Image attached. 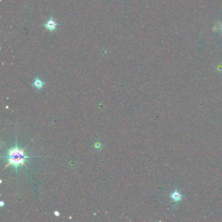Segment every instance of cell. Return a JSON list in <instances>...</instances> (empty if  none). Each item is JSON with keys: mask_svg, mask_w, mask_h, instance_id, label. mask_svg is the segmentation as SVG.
I'll use <instances>...</instances> for the list:
<instances>
[{"mask_svg": "<svg viewBox=\"0 0 222 222\" xmlns=\"http://www.w3.org/2000/svg\"><path fill=\"white\" fill-rule=\"evenodd\" d=\"M54 214H55V216H59V213L58 211H55L54 212Z\"/></svg>", "mask_w": 222, "mask_h": 222, "instance_id": "277c9868", "label": "cell"}, {"mask_svg": "<svg viewBox=\"0 0 222 222\" xmlns=\"http://www.w3.org/2000/svg\"><path fill=\"white\" fill-rule=\"evenodd\" d=\"M44 26L47 29H48L50 31H53L54 30L56 29L57 24L55 21V20L53 18H50L48 20H47L46 24H44Z\"/></svg>", "mask_w": 222, "mask_h": 222, "instance_id": "7a4b0ae2", "label": "cell"}, {"mask_svg": "<svg viewBox=\"0 0 222 222\" xmlns=\"http://www.w3.org/2000/svg\"><path fill=\"white\" fill-rule=\"evenodd\" d=\"M4 205V203H3V201H1V206H2H2Z\"/></svg>", "mask_w": 222, "mask_h": 222, "instance_id": "5b68a950", "label": "cell"}, {"mask_svg": "<svg viewBox=\"0 0 222 222\" xmlns=\"http://www.w3.org/2000/svg\"><path fill=\"white\" fill-rule=\"evenodd\" d=\"M26 149V147L23 149H19L16 143L14 147L9 149L7 155L5 156V158H7L8 161V164L6 165L5 168H7L9 165H13L15 169L17 170L19 165H22L26 166V165L25 164V161L28 158L33 157V156L26 155V154L24 153V150Z\"/></svg>", "mask_w": 222, "mask_h": 222, "instance_id": "6da1fadb", "label": "cell"}, {"mask_svg": "<svg viewBox=\"0 0 222 222\" xmlns=\"http://www.w3.org/2000/svg\"><path fill=\"white\" fill-rule=\"evenodd\" d=\"M44 83L43 80H40L39 78H37L35 79L34 82H33V86L37 89H40L44 87Z\"/></svg>", "mask_w": 222, "mask_h": 222, "instance_id": "3957f363", "label": "cell"}]
</instances>
